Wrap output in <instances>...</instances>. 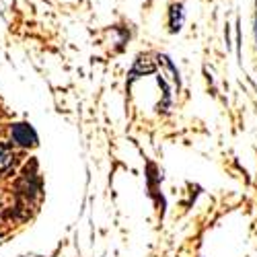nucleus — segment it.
I'll list each match as a JSON object with an SVG mask.
<instances>
[{"label": "nucleus", "mask_w": 257, "mask_h": 257, "mask_svg": "<svg viewBox=\"0 0 257 257\" xmlns=\"http://www.w3.org/2000/svg\"><path fill=\"white\" fill-rule=\"evenodd\" d=\"M11 136H13V140H15L17 144H21V146H33V144L37 142L35 132L31 130L27 123H17V125H13V127H11Z\"/></svg>", "instance_id": "nucleus-1"}, {"label": "nucleus", "mask_w": 257, "mask_h": 257, "mask_svg": "<svg viewBox=\"0 0 257 257\" xmlns=\"http://www.w3.org/2000/svg\"><path fill=\"white\" fill-rule=\"evenodd\" d=\"M13 165V151L7 144H0V173Z\"/></svg>", "instance_id": "nucleus-2"}, {"label": "nucleus", "mask_w": 257, "mask_h": 257, "mask_svg": "<svg viewBox=\"0 0 257 257\" xmlns=\"http://www.w3.org/2000/svg\"><path fill=\"white\" fill-rule=\"evenodd\" d=\"M181 21H183V9H181V5H177L171 9V31H179Z\"/></svg>", "instance_id": "nucleus-3"}]
</instances>
